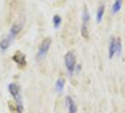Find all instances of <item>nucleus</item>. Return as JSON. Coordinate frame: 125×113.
<instances>
[{
    "label": "nucleus",
    "mask_w": 125,
    "mask_h": 113,
    "mask_svg": "<svg viewBox=\"0 0 125 113\" xmlns=\"http://www.w3.org/2000/svg\"><path fill=\"white\" fill-rule=\"evenodd\" d=\"M24 25H25V19L22 18V19H20V20H18L16 23H14L12 25L10 30L9 36L10 38H12V39H14V38L16 37L19 33H20V31L22 30Z\"/></svg>",
    "instance_id": "nucleus-5"
},
{
    "label": "nucleus",
    "mask_w": 125,
    "mask_h": 113,
    "mask_svg": "<svg viewBox=\"0 0 125 113\" xmlns=\"http://www.w3.org/2000/svg\"><path fill=\"white\" fill-rule=\"evenodd\" d=\"M64 62H65V66L68 70L69 74H73L75 69V66H76V57L73 51H69L65 55Z\"/></svg>",
    "instance_id": "nucleus-2"
},
{
    "label": "nucleus",
    "mask_w": 125,
    "mask_h": 113,
    "mask_svg": "<svg viewBox=\"0 0 125 113\" xmlns=\"http://www.w3.org/2000/svg\"><path fill=\"white\" fill-rule=\"evenodd\" d=\"M66 102H67L68 108H69V113H76V111H77L76 105H75L74 101L73 100V98L72 97H67Z\"/></svg>",
    "instance_id": "nucleus-9"
},
{
    "label": "nucleus",
    "mask_w": 125,
    "mask_h": 113,
    "mask_svg": "<svg viewBox=\"0 0 125 113\" xmlns=\"http://www.w3.org/2000/svg\"><path fill=\"white\" fill-rule=\"evenodd\" d=\"M121 6H122V0H116L115 3L113 4L112 12L114 13V14H115V13H118L119 11H120Z\"/></svg>",
    "instance_id": "nucleus-11"
},
{
    "label": "nucleus",
    "mask_w": 125,
    "mask_h": 113,
    "mask_svg": "<svg viewBox=\"0 0 125 113\" xmlns=\"http://www.w3.org/2000/svg\"><path fill=\"white\" fill-rule=\"evenodd\" d=\"M120 53H121V42L119 39H118L117 40V54L120 55Z\"/></svg>",
    "instance_id": "nucleus-14"
},
{
    "label": "nucleus",
    "mask_w": 125,
    "mask_h": 113,
    "mask_svg": "<svg viewBox=\"0 0 125 113\" xmlns=\"http://www.w3.org/2000/svg\"><path fill=\"white\" fill-rule=\"evenodd\" d=\"M12 40V38H10V36H8V37L4 38L3 40H1L0 41V48H1V50L5 51L6 49H8L10 47V44H11Z\"/></svg>",
    "instance_id": "nucleus-8"
},
{
    "label": "nucleus",
    "mask_w": 125,
    "mask_h": 113,
    "mask_svg": "<svg viewBox=\"0 0 125 113\" xmlns=\"http://www.w3.org/2000/svg\"><path fill=\"white\" fill-rule=\"evenodd\" d=\"M12 59L15 61V62L19 64L20 66H25L26 64V61H25V56L24 54H22L21 52H17L14 56H13Z\"/></svg>",
    "instance_id": "nucleus-7"
},
{
    "label": "nucleus",
    "mask_w": 125,
    "mask_h": 113,
    "mask_svg": "<svg viewBox=\"0 0 125 113\" xmlns=\"http://www.w3.org/2000/svg\"><path fill=\"white\" fill-rule=\"evenodd\" d=\"M117 40L116 38H112L109 44L108 47V54H109V58H112L113 56L117 54Z\"/></svg>",
    "instance_id": "nucleus-6"
},
{
    "label": "nucleus",
    "mask_w": 125,
    "mask_h": 113,
    "mask_svg": "<svg viewBox=\"0 0 125 113\" xmlns=\"http://www.w3.org/2000/svg\"><path fill=\"white\" fill-rule=\"evenodd\" d=\"M53 24H54V26L56 28L59 27V25L61 24V18H60L59 15H55L54 16V18H53Z\"/></svg>",
    "instance_id": "nucleus-13"
},
{
    "label": "nucleus",
    "mask_w": 125,
    "mask_h": 113,
    "mask_svg": "<svg viewBox=\"0 0 125 113\" xmlns=\"http://www.w3.org/2000/svg\"><path fill=\"white\" fill-rule=\"evenodd\" d=\"M104 5H101L97 11V13H96V21L98 23H101L102 20H103V17H104Z\"/></svg>",
    "instance_id": "nucleus-10"
},
{
    "label": "nucleus",
    "mask_w": 125,
    "mask_h": 113,
    "mask_svg": "<svg viewBox=\"0 0 125 113\" xmlns=\"http://www.w3.org/2000/svg\"><path fill=\"white\" fill-rule=\"evenodd\" d=\"M64 84H65V81L63 80L62 78H59L56 83V89L58 92H61L63 90V88H64Z\"/></svg>",
    "instance_id": "nucleus-12"
},
{
    "label": "nucleus",
    "mask_w": 125,
    "mask_h": 113,
    "mask_svg": "<svg viewBox=\"0 0 125 113\" xmlns=\"http://www.w3.org/2000/svg\"><path fill=\"white\" fill-rule=\"evenodd\" d=\"M9 90H10V94L12 95L15 102H16L18 112L21 113L23 110V102H22V96H21V91H20L19 86L14 84V83H11V84L9 85Z\"/></svg>",
    "instance_id": "nucleus-1"
},
{
    "label": "nucleus",
    "mask_w": 125,
    "mask_h": 113,
    "mask_svg": "<svg viewBox=\"0 0 125 113\" xmlns=\"http://www.w3.org/2000/svg\"><path fill=\"white\" fill-rule=\"evenodd\" d=\"M51 43H52V40H51L50 38H46V39H44L43 41H42V43L40 45L39 50H38L37 59L41 60V59H42L44 56H46V54L48 53L49 48H50L51 46Z\"/></svg>",
    "instance_id": "nucleus-4"
},
{
    "label": "nucleus",
    "mask_w": 125,
    "mask_h": 113,
    "mask_svg": "<svg viewBox=\"0 0 125 113\" xmlns=\"http://www.w3.org/2000/svg\"><path fill=\"white\" fill-rule=\"evenodd\" d=\"M89 13L88 12L87 8H84L83 14H82V26H81V35L85 39L88 38V25H89Z\"/></svg>",
    "instance_id": "nucleus-3"
}]
</instances>
